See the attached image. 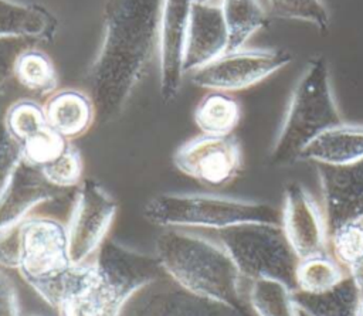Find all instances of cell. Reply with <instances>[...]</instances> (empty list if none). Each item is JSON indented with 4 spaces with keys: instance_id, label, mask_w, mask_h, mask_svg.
<instances>
[{
    "instance_id": "obj_1",
    "label": "cell",
    "mask_w": 363,
    "mask_h": 316,
    "mask_svg": "<svg viewBox=\"0 0 363 316\" xmlns=\"http://www.w3.org/2000/svg\"><path fill=\"white\" fill-rule=\"evenodd\" d=\"M163 0H108L102 40L86 74L95 123L116 119L159 51Z\"/></svg>"
},
{
    "instance_id": "obj_2",
    "label": "cell",
    "mask_w": 363,
    "mask_h": 316,
    "mask_svg": "<svg viewBox=\"0 0 363 316\" xmlns=\"http://www.w3.org/2000/svg\"><path fill=\"white\" fill-rule=\"evenodd\" d=\"M163 273L156 255L105 239L88 261L31 288L60 316H118L136 289Z\"/></svg>"
},
{
    "instance_id": "obj_3",
    "label": "cell",
    "mask_w": 363,
    "mask_h": 316,
    "mask_svg": "<svg viewBox=\"0 0 363 316\" xmlns=\"http://www.w3.org/2000/svg\"><path fill=\"white\" fill-rule=\"evenodd\" d=\"M155 255L164 273L186 290L254 315L242 276L216 238L187 228H164L155 239Z\"/></svg>"
},
{
    "instance_id": "obj_4",
    "label": "cell",
    "mask_w": 363,
    "mask_h": 316,
    "mask_svg": "<svg viewBox=\"0 0 363 316\" xmlns=\"http://www.w3.org/2000/svg\"><path fill=\"white\" fill-rule=\"evenodd\" d=\"M328 60L313 55L305 64L271 145L268 160L275 167L298 162L302 150L322 132L342 123Z\"/></svg>"
},
{
    "instance_id": "obj_5",
    "label": "cell",
    "mask_w": 363,
    "mask_h": 316,
    "mask_svg": "<svg viewBox=\"0 0 363 316\" xmlns=\"http://www.w3.org/2000/svg\"><path fill=\"white\" fill-rule=\"evenodd\" d=\"M143 215L163 228L224 230L242 224H281V211L265 201L211 193H162L152 197Z\"/></svg>"
},
{
    "instance_id": "obj_6",
    "label": "cell",
    "mask_w": 363,
    "mask_h": 316,
    "mask_svg": "<svg viewBox=\"0 0 363 316\" xmlns=\"http://www.w3.org/2000/svg\"><path fill=\"white\" fill-rule=\"evenodd\" d=\"M214 238L230 254L242 278L275 279L296 289L299 258L281 224L235 225L214 231Z\"/></svg>"
},
{
    "instance_id": "obj_7",
    "label": "cell",
    "mask_w": 363,
    "mask_h": 316,
    "mask_svg": "<svg viewBox=\"0 0 363 316\" xmlns=\"http://www.w3.org/2000/svg\"><path fill=\"white\" fill-rule=\"evenodd\" d=\"M118 203L98 181L85 179L77 186L67 237L68 255L72 265L82 264L94 256L113 222Z\"/></svg>"
},
{
    "instance_id": "obj_8",
    "label": "cell",
    "mask_w": 363,
    "mask_h": 316,
    "mask_svg": "<svg viewBox=\"0 0 363 316\" xmlns=\"http://www.w3.org/2000/svg\"><path fill=\"white\" fill-rule=\"evenodd\" d=\"M284 48H240L227 51L190 75L196 86L207 91L233 92L252 86L292 62Z\"/></svg>"
},
{
    "instance_id": "obj_9",
    "label": "cell",
    "mask_w": 363,
    "mask_h": 316,
    "mask_svg": "<svg viewBox=\"0 0 363 316\" xmlns=\"http://www.w3.org/2000/svg\"><path fill=\"white\" fill-rule=\"evenodd\" d=\"M69 265L65 224L33 214L18 224V269L30 286L58 275Z\"/></svg>"
},
{
    "instance_id": "obj_10",
    "label": "cell",
    "mask_w": 363,
    "mask_h": 316,
    "mask_svg": "<svg viewBox=\"0 0 363 316\" xmlns=\"http://www.w3.org/2000/svg\"><path fill=\"white\" fill-rule=\"evenodd\" d=\"M118 316H255L241 313L224 303L194 295L170 276H162L136 289Z\"/></svg>"
},
{
    "instance_id": "obj_11",
    "label": "cell",
    "mask_w": 363,
    "mask_h": 316,
    "mask_svg": "<svg viewBox=\"0 0 363 316\" xmlns=\"http://www.w3.org/2000/svg\"><path fill=\"white\" fill-rule=\"evenodd\" d=\"M173 163L179 171L199 183L221 187L233 181L241 170V145L233 135L211 136L201 133L176 149Z\"/></svg>"
},
{
    "instance_id": "obj_12",
    "label": "cell",
    "mask_w": 363,
    "mask_h": 316,
    "mask_svg": "<svg viewBox=\"0 0 363 316\" xmlns=\"http://www.w3.org/2000/svg\"><path fill=\"white\" fill-rule=\"evenodd\" d=\"M281 225L299 259L328 252L329 230L322 207L303 184L294 181L285 187Z\"/></svg>"
},
{
    "instance_id": "obj_13",
    "label": "cell",
    "mask_w": 363,
    "mask_h": 316,
    "mask_svg": "<svg viewBox=\"0 0 363 316\" xmlns=\"http://www.w3.org/2000/svg\"><path fill=\"white\" fill-rule=\"evenodd\" d=\"M194 0H163L159 30V92L172 102L184 79V48Z\"/></svg>"
},
{
    "instance_id": "obj_14",
    "label": "cell",
    "mask_w": 363,
    "mask_h": 316,
    "mask_svg": "<svg viewBox=\"0 0 363 316\" xmlns=\"http://www.w3.org/2000/svg\"><path fill=\"white\" fill-rule=\"evenodd\" d=\"M316 166L329 234L345 224L363 221V159L342 166Z\"/></svg>"
},
{
    "instance_id": "obj_15",
    "label": "cell",
    "mask_w": 363,
    "mask_h": 316,
    "mask_svg": "<svg viewBox=\"0 0 363 316\" xmlns=\"http://www.w3.org/2000/svg\"><path fill=\"white\" fill-rule=\"evenodd\" d=\"M228 50V34L220 3L194 0L184 48V74L210 64Z\"/></svg>"
},
{
    "instance_id": "obj_16",
    "label": "cell",
    "mask_w": 363,
    "mask_h": 316,
    "mask_svg": "<svg viewBox=\"0 0 363 316\" xmlns=\"http://www.w3.org/2000/svg\"><path fill=\"white\" fill-rule=\"evenodd\" d=\"M363 159V123H337L318 135L298 162L342 166Z\"/></svg>"
},
{
    "instance_id": "obj_17",
    "label": "cell",
    "mask_w": 363,
    "mask_h": 316,
    "mask_svg": "<svg viewBox=\"0 0 363 316\" xmlns=\"http://www.w3.org/2000/svg\"><path fill=\"white\" fill-rule=\"evenodd\" d=\"M48 126L67 140L85 135L95 123V108L88 92L62 88L48 95L45 103Z\"/></svg>"
},
{
    "instance_id": "obj_18",
    "label": "cell",
    "mask_w": 363,
    "mask_h": 316,
    "mask_svg": "<svg viewBox=\"0 0 363 316\" xmlns=\"http://www.w3.org/2000/svg\"><path fill=\"white\" fill-rule=\"evenodd\" d=\"M57 27V18L43 6L0 0V40L51 41Z\"/></svg>"
},
{
    "instance_id": "obj_19",
    "label": "cell",
    "mask_w": 363,
    "mask_h": 316,
    "mask_svg": "<svg viewBox=\"0 0 363 316\" xmlns=\"http://www.w3.org/2000/svg\"><path fill=\"white\" fill-rule=\"evenodd\" d=\"M362 298V292L349 273L322 292L294 290L296 307L308 316H356Z\"/></svg>"
},
{
    "instance_id": "obj_20",
    "label": "cell",
    "mask_w": 363,
    "mask_h": 316,
    "mask_svg": "<svg viewBox=\"0 0 363 316\" xmlns=\"http://www.w3.org/2000/svg\"><path fill=\"white\" fill-rule=\"evenodd\" d=\"M194 123L204 135H233L241 119L238 101L224 91H208L194 109Z\"/></svg>"
},
{
    "instance_id": "obj_21",
    "label": "cell",
    "mask_w": 363,
    "mask_h": 316,
    "mask_svg": "<svg viewBox=\"0 0 363 316\" xmlns=\"http://www.w3.org/2000/svg\"><path fill=\"white\" fill-rule=\"evenodd\" d=\"M13 79L38 95L48 96L57 91L58 74L51 57L33 44L23 48L13 62Z\"/></svg>"
},
{
    "instance_id": "obj_22",
    "label": "cell",
    "mask_w": 363,
    "mask_h": 316,
    "mask_svg": "<svg viewBox=\"0 0 363 316\" xmlns=\"http://www.w3.org/2000/svg\"><path fill=\"white\" fill-rule=\"evenodd\" d=\"M228 34V50L244 48L248 40L268 24V13L259 0H220Z\"/></svg>"
},
{
    "instance_id": "obj_23",
    "label": "cell",
    "mask_w": 363,
    "mask_h": 316,
    "mask_svg": "<svg viewBox=\"0 0 363 316\" xmlns=\"http://www.w3.org/2000/svg\"><path fill=\"white\" fill-rule=\"evenodd\" d=\"M248 305L255 316H298L294 289L275 279L250 281Z\"/></svg>"
},
{
    "instance_id": "obj_24",
    "label": "cell",
    "mask_w": 363,
    "mask_h": 316,
    "mask_svg": "<svg viewBox=\"0 0 363 316\" xmlns=\"http://www.w3.org/2000/svg\"><path fill=\"white\" fill-rule=\"evenodd\" d=\"M346 275L347 272H345L343 265L328 252L312 255L298 262L295 290L322 292L336 285Z\"/></svg>"
},
{
    "instance_id": "obj_25",
    "label": "cell",
    "mask_w": 363,
    "mask_h": 316,
    "mask_svg": "<svg viewBox=\"0 0 363 316\" xmlns=\"http://www.w3.org/2000/svg\"><path fill=\"white\" fill-rule=\"evenodd\" d=\"M4 123L11 137L21 146L28 137L48 126L44 105L23 98L14 101L4 111Z\"/></svg>"
},
{
    "instance_id": "obj_26",
    "label": "cell",
    "mask_w": 363,
    "mask_h": 316,
    "mask_svg": "<svg viewBox=\"0 0 363 316\" xmlns=\"http://www.w3.org/2000/svg\"><path fill=\"white\" fill-rule=\"evenodd\" d=\"M267 13L275 18L302 21L326 31L330 14L323 0H267Z\"/></svg>"
},
{
    "instance_id": "obj_27",
    "label": "cell",
    "mask_w": 363,
    "mask_h": 316,
    "mask_svg": "<svg viewBox=\"0 0 363 316\" xmlns=\"http://www.w3.org/2000/svg\"><path fill=\"white\" fill-rule=\"evenodd\" d=\"M68 143L69 140L50 126H45L20 146L21 160L31 167L41 169L47 163L57 159L65 150Z\"/></svg>"
},
{
    "instance_id": "obj_28",
    "label": "cell",
    "mask_w": 363,
    "mask_h": 316,
    "mask_svg": "<svg viewBox=\"0 0 363 316\" xmlns=\"http://www.w3.org/2000/svg\"><path fill=\"white\" fill-rule=\"evenodd\" d=\"M48 184L57 190L77 187L82 181V157L79 150L68 143L65 150L40 169Z\"/></svg>"
},
{
    "instance_id": "obj_29",
    "label": "cell",
    "mask_w": 363,
    "mask_h": 316,
    "mask_svg": "<svg viewBox=\"0 0 363 316\" xmlns=\"http://www.w3.org/2000/svg\"><path fill=\"white\" fill-rule=\"evenodd\" d=\"M333 256L347 269L363 259V221L345 224L329 234Z\"/></svg>"
},
{
    "instance_id": "obj_30",
    "label": "cell",
    "mask_w": 363,
    "mask_h": 316,
    "mask_svg": "<svg viewBox=\"0 0 363 316\" xmlns=\"http://www.w3.org/2000/svg\"><path fill=\"white\" fill-rule=\"evenodd\" d=\"M4 111L0 106V194L6 190L21 162V147L6 128Z\"/></svg>"
},
{
    "instance_id": "obj_31",
    "label": "cell",
    "mask_w": 363,
    "mask_h": 316,
    "mask_svg": "<svg viewBox=\"0 0 363 316\" xmlns=\"http://www.w3.org/2000/svg\"><path fill=\"white\" fill-rule=\"evenodd\" d=\"M35 41L18 40V38H4L0 40V94H4L11 85L13 79V62L17 54L34 44Z\"/></svg>"
},
{
    "instance_id": "obj_32",
    "label": "cell",
    "mask_w": 363,
    "mask_h": 316,
    "mask_svg": "<svg viewBox=\"0 0 363 316\" xmlns=\"http://www.w3.org/2000/svg\"><path fill=\"white\" fill-rule=\"evenodd\" d=\"M0 316H21L13 282L0 271Z\"/></svg>"
},
{
    "instance_id": "obj_33",
    "label": "cell",
    "mask_w": 363,
    "mask_h": 316,
    "mask_svg": "<svg viewBox=\"0 0 363 316\" xmlns=\"http://www.w3.org/2000/svg\"><path fill=\"white\" fill-rule=\"evenodd\" d=\"M350 278L353 279V282L356 283V286L359 288V290L363 295V259H360L359 262H356L353 266H350L347 269Z\"/></svg>"
},
{
    "instance_id": "obj_34",
    "label": "cell",
    "mask_w": 363,
    "mask_h": 316,
    "mask_svg": "<svg viewBox=\"0 0 363 316\" xmlns=\"http://www.w3.org/2000/svg\"><path fill=\"white\" fill-rule=\"evenodd\" d=\"M356 316H363V298L359 303V307H357V312H356Z\"/></svg>"
},
{
    "instance_id": "obj_35",
    "label": "cell",
    "mask_w": 363,
    "mask_h": 316,
    "mask_svg": "<svg viewBox=\"0 0 363 316\" xmlns=\"http://www.w3.org/2000/svg\"><path fill=\"white\" fill-rule=\"evenodd\" d=\"M197 1H204V3H211V1H216V0H197Z\"/></svg>"
},
{
    "instance_id": "obj_36",
    "label": "cell",
    "mask_w": 363,
    "mask_h": 316,
    "mask_svg": "<svg viewBox=\"0 0 363 316\" xmlns=\"http://www.w3.org/2000/svg\"><path fill=\"white\" fill-rule=\"evenodd\" d=\"M298 310H299V309H298ZM298 316H308V315H305V313H303V312H301V310H299V313H298Z\"/></svg>"
},
{
    "instance_id": "obj_37",
    "label": "cell",
    "mask_w": 363,
    "mask_h": 316,
    "mask_svg": "<svg viewBox=\"0 0 363 316\" xmlns=\"http://www.w3.org/2000/svg\"><path fill=\"white\" fill-rule=\"evenodd\" d=\"M21 316H38V315H21Z\"/></svg>"
}]
</instances>
